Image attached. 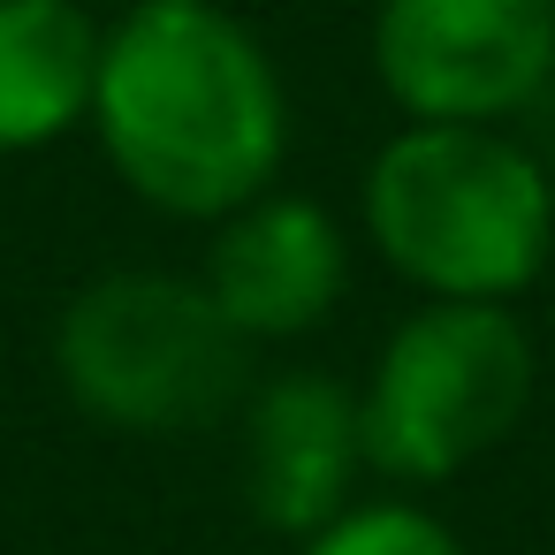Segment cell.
<instances>
[{"mask_svg": "<svg viewBox=\"0 0 555 555\" xmlns=\"http://www.w3.org/2000/svg\"><path fill=\"white\" fill-rule=\"evenodd\" d=\"M85 130L130 198L221 229L274 191L289 160V92L259 31L221 0H138L100 39Z\"/></svg>", "mask_w": 555, "mask_h": 555, "instance_id": "cell-1", "label": "cell"}, {"mask_svg": "<svg viewBox=\"0 0 555 555\" xmlns=\"http://www.w3.org/2000/svg\"><path fill=\"white\" fill-rule=\"evenodd\" d=\"M358 206L418 305H517L555 251V183L509 130L403 122L373 153Z\"/></svg>", "mask_w": 555, "mask_h": 555, "instance_id": "cell-2", "label": "cell"}, {"mask_svg": "<svg viewBox=\"0 0 555 555\" xmlns=\"http://www.w3.org/2000/svg\"><path fill=\"white\" fill-rule=\"evenodd\" d=\"M54 373L69 403L115 434H198L244 403L251 343L214 312L206 282L115 267L62 305Z\"/></svg>", "mask_w": 555, "mask_h": 555, "instance_id": "cell-3", "label": "cell"}, {"mask_svg": "<svg viewBox=\"0 0 555 555\" xmlns=\"http://www.w3.org/2000/svg\"><path fill=\"white\" fill-rule=\"evenodd\" d=\"M540 358L509 305H418L358 388L365 472L396 487H441L502 449L532 403Z\"/></svg>", "mask_w": 555, "mask_h": 555, "instance_id": "cell-4", "label": "cell"}, {"mask_svg": "<svg viewBox=\"0 0 555 555\" xmlns=\"http://www.w3.org/2000/svg\"><path fill=\"white\" fill-rule=\"evenodd\" d=\"M373 77L403 122L502 130L555 77V0H380Z\"/></svg>", "mask_w": 555, "mask_h": 555, "instance_id": "cell-5", "label": "cell"}, {"mask_svg": "<svg viewBox=\"0 0 555 555\" xmlns=\"http://www.w3.org/2000/svg\"><path fill=\"white\" fill-rule=\"evenodd\" d=\"M206 297L244 343L312 335L350 289V236L320 198L267 191L206 244Z\"/></svg>", "mask_w": 555, "mask_h": 555, "instance_id": "cell-6", "label": "cell"}, {"mask_svg": "<svg viewBox=\"0 0 555 555\" xmlns=\"http://www.w3.org/2000/svg\"><path fill=\"white\" fill-rule=\"evenodd\" d=\"M365 434H358V388L335 373H274L244 403V502L267 532L312 540L335 525L358 494Z\"/></svg>", "mask_w": 555, "mask_h": 555, "instance_id": "cell-7", "label": "cell"}, {"mask_svg": "<svg viewBox=\"0 0 555 555\" xmlns=\"http://www.w3.org/2000/svg\"><path fill=\"white\" fill-rule=\"evenodd\" d=\"M100 39L85 0H0V153H39L92 122Z\"/></svg>", "mask_w": 555, "mask_h": 555, "instance_id": "cell-8", "label": "cell"}, {"mask_svg": "<svg viewBox=\"0 0 555 555\" xmlns=\"http://www.w3.org/2000/svg\"><path fill=\"white\" fill-rule=\"evenodd\" d=\"M297 555H464V540L426 502L380 494V502H350L335 525L297 540Z\"/></svg>", "mask_w": 555, "mask_h": 555, "instance_id": "cell-9", "label": "cell"}, {"mask_svg": "<svg viewBox=\"0 0 555 555\" xmlns=\"http://www.w3.org/2000/svg\"><path fill=\"white\" fill-rule=\"evenodd\" d=\"M85 9H115L122 16V9H138V0H85Z\"/></svg>", "mask_w": 555, "mask_h": 555, "instance_id": "cell-10", "label": "cell"}]
</instances>
